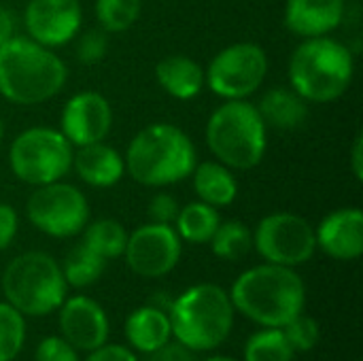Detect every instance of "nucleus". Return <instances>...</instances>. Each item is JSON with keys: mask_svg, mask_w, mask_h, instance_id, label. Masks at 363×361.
Returning <instances> with one entry per match:
<instances>
[{"mask_svg": "<svg viewBox=\"0 0 363 361\" xmlns=\"http://www.w3.org/2000/svg\"><path fill=\"white\" fill-rule=\"evenodd\" d=\"M234 311L262 328H283L306 304V287L302 277L287 266L262 264L245 270L230 289Z\"/></svg>", "mask_w": 363, "mask_h": 361, "instance_id": "f257e3e1", "label": "nucleus"}, {"mask_svg": "<svg viewBox=\"0 0 363 361\" xmlns=\"http://www.w3.org/2000/svg\"><path fill=\"white\" fill-rule=\"evenodd\" d=\"M66 79V64L30 36H13L0 45V94L9 102H47L64 89Z\"/></svg>", "mask_w": 363, "mask_h": 361, "instance_id": "f03ea898", "label": "nucleus"}, {"mask_svg": "<svg viewBox=\"0 0 363 361\" xmlns=\"http://www.w3.org/2000/svg\"><path fill=\"white\" fill-rule=\"evenodd\" d=\"M123 162L136 183L166 187L191 177L198 157L191 138L181 128L153 123L132 138Z\"/></svg>", "mask_w": 363, "mask_h": 361, "instance_id": "7ed1b4c3", "label": "nucleus"}, {"mask_svg": "<svg viewBox=\"0 0 363 361\" xmlns=\"http://www.w3.org/2000/svg\"><path fill=\"white\" fill-rule=\"evenodd\" d=\"M234 304L230 294L215 283L185 289L168 311L174 340L194 353L221 347L234 328Z\"/></svg>", "mask_w": 363, "mask_h": 361, "instance_id": "20e7f679", "label": "nucleus"}, {"mask_svg": "<svg viewBox=\"0 0 363 361\" xmlns=\"http://www.w3.org/2000/svg\"><path fill=\"white\" fill-rule=\"evenodd\" d=\"M355 72L353 53L330 36L304 38L289 60V83L306 102L325 104L338 100Z\"/></svg>", "mask_w": 363, "mask_h": 361, "instance_id": "39448f33", "label": "nucleus"}, {"mask_svg": "<svg viewBox=\"0 0 363 361\" xmlns=\"http://www.w3.org/2000/svg\"><path fill=\"white\" fill-rule=\"evenodd\" d=\"M211 153L230 170H251L266 153V123L255 104L225 100L206 123Z\"/></svg>", "mask_w": 363, "mask_h": 361, "instance_id": "423d86ee", "label": "nucleus"}, {"mask_svg": "<svg viewBox=\"0 0 363 361\" xmlns=\"http://www.w3.org/2000/svg\"><path fill=\"white\" fill-rule=\"evenodd\" d=\"M62 266L43 251H26L9 262L2 272V294L23 317L55 313L66 300Z\"/></svg>", "mask_w": 363, "mask_h": 361, "instance_id": "0eeeda50", "label": "nucleus"}, {"mask_svg": "<svg viewBox=\"0 0 363 361\" xmlns=\"http://www.w3.org/2000/svg\"><path fill=\"white\" fill-rule=\"evenodd\" d=\"M72 145L60 130L30 128L13 140L9 164L19 181L38 187L64 179L72 168Z\"/></svg>", "mask_w": 363, "mask_h": 361, "instance_id": "6e6552de", "label": "nucleus"}, {"mask_svg": "<svg viewBox=\"0 0 363 361\" xmlns=\"http://www.w3.org/2000/svg\"><path fill=\"white\" fill-rule=\"evenodd\" d=\"M30 223L47 236L70 238L89 223L87 198L68 183H47L32 191L26 204Z\"/></svg>", "mask_w": 363, "mask_h": 361, "instance_id": "1a4fd4ad", "label": "nucleus"}, {"mask_svg": "<svg viewBox=\"0 0 363 361\" xmlns=\"http://www.w3.org/2000/svg\"><path fill=\"white\" fill-rule=\"evenodd\" d=\"M268 72L266 51L255 43H236L221 49L204 70V83L225 100H245L262 87Z\"/></svg>", "mask_w": 363, "mask_h": 361, "instance_id": "9d476101", "label": "nucleus"}, {"mask_svg": "<svg viewBox=\"0 0 363 361\" xmlns=\"http://www.w3.org/2000/svg\"><path fill=\"white\" fill-rule=\"evenodd\" d=\"M255 251L268 262L279 266L306 264L317 251L313 226L294 213H272L264 217L253 232Z\"/></svg>", "mask_w": 363, "mask_h": 361, "instance_id": "9b49d317", "label": "nucleus"}, {"mask_svg": "<svg viewBox=\"0 0 363 361\" xmlns=\"http://www.w3.org/2000/svg\"><path fill=\"white\" fill-rule=\"evenodd\" d=\"M123 255L134 274L160 279L177 268L181 260V238L174 226L151 221L128 234Z\"/></svg>", "mask_w": 363, "mask_h": 361, "instance_id": "f8f14e48", "label": "nucleus"}, {"mask_svg": "<svg viewBox=\"0 0 363 361\" xmlns=\"http://www.w3.org/2000/svg\"><path fill=\"white\" fill-rule=\"evenodd\" d=\"M81 19L79 0H30L23 11L28 36L49 49L70 43L81 28Z\"/></svg>", "mask_w": 363, "mask_h": 361, "instance_id": "ddd939ff", "label": "nucleus"}, {"mask_svg": "<svg viewBox=\"0 0 363 361\" xmlns=\"http://www.w3.org/2000/svg\"><path fill=\"white\" fill-rule=\"evenodd\" d=\"M113 126V109L98 91L74 94L62 111V134L72 147L100 143Z\"/></svg>", "mask_w": 363, "mask_h": 361, "instance_id": "4468645a", "label": "nucleus"}, {"mask_svg": "<svg viewBox=\"0 0 363 361\" xmlns=\"http://www.w3.org/2000/svg\"><path fill=\"white\" fill-rule=\"evenodd\" d=\"M108 317L104 309L87 298H66L60 306V332L77 351H94L108 340Z\"/></svg>", "mask_w": 363, "mask_h": 361, "instance_id": "2eb2a0df", "label": "nucleus"}, {"mask_svg": "<svg viewBox=\"0 0 363 361\" xmlns=\"http://www.w3.org/2000/svg\"><path fill=\"white\" fill-rule=\"evenodd\" d=\"M317 249L338 262H353L363 253V213L359 209H338L315 230Z\"/></svg>", "mask_w": 363, "mask_h": 361, "instance_id": "dca6fc26", "label": "nucleus"}, {"mask_svg": "<svg viewBox=\"0 0 363 361\" xmlns=\"http://www.w3.org/2000/svg\"><path fill=\"white\" fill-rule=\"evenodd\" d=\"M345 9V0H287L285 26L302 38L325 36L342 23Z\"/></svg>", "mask_w": 363, "mask_h": 361, "instance_id": "f3484780", "label": "nucleus"}, {"mask_svg": "<svg viewBox=\"0 0 363 361\" xmlns=\"http://www.w3.org/2000/svg\"><path fill=\"white\" fill-rule=\"evenodd\" d=\"M72 166L83 183L100 189L113 187L121 181L125 172L123 155L117 149L108 147L104 140L79 147L72 155Z\"/></svg>", "mask_w": 363, "mask_h": 361, "instance_id": "a211bd4d", "label": "nucleus"}, {"mask_svg": "<svg viewBox=\"0 0 363 361\" xmlns=\"http://www.w3.org/2000/svg\"><path fill=\"white\" fill-rule=\"evenodd\" d=\"M157 83L177 100H191L204 87V68L187 55H168L155 66Z\"/></svg>", "mask_w": 363, "mask_h": 361, "instance_id": "6ab92c4d", "label": "nucleus"}, {"mask_svg": "<svg viewBox=\"0 0 363 361\" xmlns=\"http://www.w3.org/2000/svg\"><path fill=\"white\" fill-rule=\"evenodd\" d=\"M125 338L138 353H151L172 338L168 313L155 306H140L125 319Z\"/></svg>", "mask_w": 363, "mask_h": 361, "instance_id": "aec40b11", "label": "nucleus"}, {"mask_svg": "<svg viewBox=\"0 0 363 361\" xmlns=\"http://www.w3.org/2000/svg\"><path fill=\"white\" fill-rule=\"evenodd\" d=\"M257 111L266 123V128L274 130H296L302 128L306 117H308V104L306 100L291 87H272L268 89L259 104Z\"/></svg>", "mask_w": 363, "mask_h": 361, "instance_id": "412c9836", "label": "nucleus"}, {"mask_svg": "<svg viewBox=\"0 0 363 361\" xmlns=\"http://www.w3.org/2000/svg\"><path fill=\"white\" fill-rule=\"evenodd\" d=\"M194 189L200 196V202H206L215 209L228 206L238 196L236 177L221 162H204L194 168Z\"/></svg>", "mask_w": 363, "mask_h": 361, "instance_id": "4be33fe9", "label": "nucleus"}, {"mask_svg": "<svg viewBox=\"0 0 363 361\" xmlns=\"http://www.w3.org/2000/svg\"><path fill=\"white\" fill-rule=\"evenodd\" d=\"M174 223V230L181 240L191 245H206L219 228L221 217L217 209L206 202H189L187 206L179 209Z\"/></svg>", "mask_w": 363, "mask_h": 361, "instance_id": "5701e85b", "label": "nucleus"}, {"mask_svg": "<svg viewBox=\"0 0 363 361\" xmlns=\"http://www.w3.org/2000/svg\"><path fill=\"white\" fill-rule=\"evenodd\" d=\"M83 230L85 234L81 243L102 260H117L123 255L128 232L117 219H98L94 223H87Z\"/></svg>", "mask_w": 363, "mask_h": 361, "instance_id": "b1692460", "label": "nucleus"}, {"mask_svg": "<svg viewBox=\"0 0 363 361\" xmlns=\"http://www.w3.org/2000/svg\"><path fill=\"white\" fill-rule=\"evenodd\" d=\"M104 266H106V260H102L89 247H85L83 243H79L66 255L64 266H62V274L66 279V285L77 287V289H83V287L94 285L102 277Z\"/></svg>", "mask_w": 363, "mask_h": 361, "instance_id": "393cba45", "label": "nucleus"}, {"mask_svg": "<svg viewBox=\"0 0 363 361\" xmlns=\"http://www.w3.org/2000/svg\"><path fill=\"white\" fill-rule=\"evenodd\" d=\"M296 351L283 328H262L245 345V361H294Z\"/></svg>", "mask_w": 363, "mask_h": 361, "instance_id": "a878e982", "label": "nucleus"}, {"mask_svg": "<svg viewBox=\"0 0 363 361\" xmlns=\"http://www.w3.org/2000/svg\"><path fill=\"white\" fill-rule=\"evenodd\" d=\"M211 247L219 260L238 262L253 249V234L240 221H225L219 223V228L215 230Z\"/></svg>", "mask_w": 363, "mask_h": 361, "instance_id": "bb28decb", "label": "nucleus"}, {"mask_svg": "<svg viewBox=\"0 0 363 361\" xmlns=\"http://www.w3.org/2000/svg\"><path fill=\"white\" fill-rule=\"evenodd\" d=\"M143 11V0H96V19L108 34L125 32L136 23Z\"/></svg>", "mask_w": 363, "mask_h": 361, "instance_id": "cd10ccee", "label": "nucleus"}, {"mask_svg": "<svg viewBox=\"0 0 363 361\" xmlns=\"http://www.w3.org/2000/svg\"><path fill=\"white\" fill-rule=\"evenodd\" d=\"M26 345V317L9 302H0V361H13Z\"/></svg>", "mask_w": 363, "mask_h": 361, "instance_id": "c85d7f7f", "label": "nucleus"}, {"mask_svg": "<svg viewBox=\"0 0 363 361\" xmlns=\"http://www.w3.org/2000/svg\"><path fill=\"white\" fill-rule=\"evenodd\" d=\"M283 332H285V336H287V340L296 353L313 351L319 343V336H321L319 323L304 313H300L296 319H291L287 326H283Z\"/></svg>", "mask_w": 363, "mask_h": 361, "instance_id": "c756f323", "label": "nucleus"}, {"mask_svg": "<svg viewBox=\"0 0 363 361\" xmlns=\"http://www.w3.org/2000/svg\"><path fill=\"white\" fill-rule=\"evenodd\" d=\"M106 49H108V32H104L102 28H91L79 38L77 57L83 64H96L104 57Z\"/></svg>", "mask_w": 363, "mask_h": 361, "instance_id": "7c9ffc66", "label": "nucleus"}, {"mask_svg": "<svg viewBox=\"0 0 363 361\" xmlns=\"http://www.w3.org/2000/svg\"><path fill=\"white\" fill-rule=\"evenodd\" d=\"M34 361H81L77 349L62 336H47L38 343Z\"/></svg>", "mask_w": 363, "mask_h": 361, "instance_id": "2f4dec72", "label": "nucleus"}, {"mask_svg": "<svg viewBox=\"0 0 363 361\" xmlns=\"http://www.w3.org/2000/svg\"><path fill=\"white\" fill-rule=\"evenodd\" d=\"M179 202L170 194H155L149 202V219L153 223H166L172 226L179 215Z\"/></svg>", "mask_w": 363, "mask_h": 361, "instance_id": "473e14b6", "label": "nucleus"}, {"mask_svg": "<svg viewBox=\"0 0 363 361\" xmlns=\"http://www.w3.org/2000/svg\"><path fill=\"white\" fill-rule=\"evenodd\" d=\"M145 361H196V355H194L191 349H187L179 340H174V343L168 340L160 349L147 353V360Z\"/></svg>", "mask_w": 363, "mask_h": 361, "instance_id": "72a5a7b5", "label": "nucleus"}, {"mask_svg": "<svg viewBox=\"0 0 363 361\" xmlns=\"http://www.w3.org/2000/svg\"><path fill=\"white\" fill-rule=\"evenodd\" d=\"M17 226H19L17 211L11 204H0V251L15 240Z\"/></svg>", "mask_w": 363, "mask_h": 361, "instance_id": "f704fd0d", "label": "nucleus"}, {"mask_svg": "<svg viewBox=\"0 0 363 361\" xmlns=\"http://www.w3.org/2000/svg\"><path fill=\"white\" fill-rule=\"evenodd\" d=\"M85 361H138L136 353L123 345H102L94 351H89Z\"/></svg>", "mask_w": 363, "mask_h": 361, "instance_id": "c9c22d12", "label": "nucleus"}, {"mask_svg": "<svg viewBox=\"0 0 363 361\" xmlns=\"http://www.w3.org/2000/svg\"><path fill=\"white\" fill-rule=\"evenodd\" d=\"M15 30H17L15 15L6 6L0 4V45H4L6 40H11L13 36H17Z\"/></svg>", "mask_w": 363, "mask_h": 361, "instance_id": "e433bc0d", "label": "nucleus"}, {"mask_svg": "<svg viewBox=\"0 0 363 361\" xmlns=\"http://www.w3.org/2000/svg\"><path fill=\"white\" fill-rule=\"evenodd\" d=\"M351 168L357 181H363V134H357L351 151Z\"/></svg>", "mask_w": 363, "mask_h": 361, "instance_id": "4c0bfd02", "label": "nucleus"}, {"mask_svg": "<svg viewBox=\"0 0 363 361\" xmlns=\"http://www.w3.org/2000/svg\"><path fill=\"white\" fill-rule=\"evenodd\" d=\"M204 361H236V360H232V357H225V355H215V357H211V360H204Z\"/></svg>", "mask_w": 363, "mask_h": 361, "instance_id": "58836bf2", "label": "nucleus"}, {"mask_svg": "<svg viewBox=\"0 0 363 361\" xmlns=\"http://www.w3.org/2000/svg\"><path fill=\"white\" fill-rule=\"evenodd\" d=\"M2 134H4V128H2V121H0V140H2Z\"/></svg>", "mask_w": 363, "mask_h": 361, "instance_id": "ea45409f", "label": "nucleus"}]
</instances>
